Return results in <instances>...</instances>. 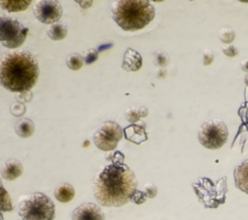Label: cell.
Segmentation results:
<instances>
[{
	"label": "cell",
	"mask_w": 248,
	"mask_h": 220,
	"mask_svg": "<svg viewBox=\"0 0 248 220\" xmlns=\"http://www.w3.org/2000/svg\"><path fill=\"white\" fill-rule=\"evenodd\" d=\"M121 152H116L113 160L96 175L94 196L104 207H122L131 201L137 191L138 182L129 166L124 163V158L117 159Z\"/></svg>",
	"instance_id": "1"
},
{
	"label": "cell",
	"mask_w": 248,
	"mask_h": 220,
	"mask_svg": "<svg viewBox=\"0 0 248 220\" xmlns=\"http://www.w3.org/2000/svg\"><path fill=\"white\" fill-rule=\"evenodd\" d=\"M39 75L37 59L27 51H13L0 61V85L10 91L30 90L38 83Z\"/></svg>",
	"instance_id": "2"
},
{
	"label": "cell",
	"mask_w": 248,
	"mask_h": 220,
	"mask_svg": "<svg viewBox=\"0 0 248 220\" xmlns=\"http://www.w3.org/2000/svg\"><path fill=\"white\" fill-rule=\"evenodd\" d=\"M111 15L124 31H138L153 21L155 10L149 0H116Z\"/></svg>",
	"instance_id": "3"
},
{
	"label": "cell",
	"mask_w": 248,
	"mask_h": 220,
	"mask_svg": "<svg viewBox=\"0 0 248 220\" xmlns=\"http://www.w3.org/2000/svg\"><path fill=\"white\" fill-rule=\"evenodd\" d=\"M20 220H53L55 205L52 199L43 193L23 196L18 204Z\"/></svg>",
	"instance_id": "4"
},
{
	"label": "cell",
	"mask_w": 248,
	"mask_h": 220,
	"mask_svg": "<svg viewBox=\"0 0 248 220\" xmlns=\"http://www.w3.org/2000/svg\"><path fill=\"white\" fill-rule=\"evenodd\" d=\"M224 176L219 181L214 184L210 178L202 177L192 184L194 193L206 208H217L225 203L227 193V182Z\"/></svg>",
	"instance_id": "5"
},
{
	"label": "cell",
	"mask_w": 248,
	"mask_h": 220,
	"mask_svg": "<svg viewBox=\"0 0 248 220\" xmlns=\"http://www.w3.org/2000/svg\"><path fill=\"white\" fill-rule=\"evenodd\" d=\"M29 29L10 15H0V42L7 49H18L25 43Z\"/></svg>",
	"instance_id": "6"
},
{
	"label": "cell",
	"mask_w": 248,
	"mask_h": 220,
	"mask_svg": "<svg viewBox=\"0 0 248 220\" xmlns=\"http://www.w3.org/2000/svg\"><path fill=\"white\" fill-rule=\"evenodd\" d=\"M229 138V130L221 120H210L204 122L199 131V141L203 147L217 150L225 145Z\"/></svg>",
	"instance_id": "7"
},
{
	"label": "cell",
	"mask_w": 248,
	"mask_h": 220,
	"mask_svg": "<svg viewBox=\"0 0 248 220\" xmlns=\"http://www.w3.org/2000/svg\"><path fill=\"white\" fill-rule=\"evenodd\" d=\"M124 130L115 121H106L98 128L94 134L95 146L102 151H113L123 139Z\"/></svg>",
	"instance_id": "8"
},
{
	"label": "cell",
	"mask_w": 248,
	"mask_h": 220,
	"mask_svg": "<svg viewBox=\"0 0 248 220\" xmlns=\"http://www.w3.org/2000/svg\"><path fill=\"white\" fill-rule=\"evenodd\" d=\"M32 10L34 17L45 25L59 22L63 15V8L58 0H37Z\"/></svg>",
	"instance_id": "9"
},
{
	"label": "cell",
	"mask_w": 248,
	"mask_h": 220,
	"mask_svg": "<svg viewBox=\"0 0 248 220\" xmlns=\"http://www.w3.org/2000/svg\"><path fill=\"white\" fill-rule=\"evenodd\" d=\"M72 220H105V216L98 205L86 203L75 208L72 214Z\"/></svg>",
	"instance_id": "10"
},
{
	"label": "cell",
	"mask_w": 248,
	"mask_h": 220,
	"mask_svg": "<svg viewBox=\"0 0 248 220\" xmlns=\"http://www.w3.org/2000/svg\"><path fill=\"white\" fill-rule=\"evenodd\" d=\"M125 137L127 140H129L130 142L136 143V145H141L142 142H145L148 140V134L146 131V123L145 122H136L133 125L127 127L124 130Z\"/></svg>",
	"instance_id": "11"
},
{
	"label": "cell",
	"mask_w": 248,
	"mask_h": 220,
	"mask_svg": "<svg viewBox=\"0 0 248 220\" xmlns=\"http://www.w3.org/2000/svg\"><path fill=\"white\" fill-rule=\"evenodd\" d=\"M142 66V58L137 51L133 49H127L124 55V61L122 67L127 72L139 71Z\"/></svg>",
	"instance_id": "12"
},
{
	"label": "cell",
	"mask_w": 248,
	"mask_h": 220,
	"mask_svg": "<svg viewBox=\"0 0 248 220\" xmlns=\"http://www.w3.org/2000/svg\"><path fill=\"white\" fill-rule=\"evenodd\" d=\"M23 173V166L18 160H9L1 167V176L7 181H15Z\"/></svg>",
	"instance_id": "13"
},
{
	"label": "cell",
	"mask_w": 248,
	"mask_h": 220,
	"mask_svg": "<svg viewBox=\"0 0 248 220\" xmlns=\"http://www.w3.org/2000/svg\"><path fill=\"white\" fill-rule=\"evenodd\" d=\"M235 185L237 189L248 194V160L238 165L234 172Z\"/></svg>",
	"instance_id": "14"
},
{
	"label": "cell",
	"mask_w": 248,
	"mask_h": 220,
	"mask_svg": "<svg viewBox=\"0 0 248 220\" xmlns=\"http://www.w3.org/2000/svg\"><path fill=\"white\" fill-rule=\"evenodd\" d=\"M15 131L18 137L22 139H28L32 137L35 131V125L31 119H21L16 123Z\"/></svg>",
	"instance_id": "15"
},
{
	"label": "cell",
	"mask_w": 248,
	"mask_h": 220,
	"mask_svg": "<svg viewBox=\"0 0 248 220\" xmlns=\"http://www.w3.org/2000/svg\"><path fill=\"white\" fill-rule=\"evenodd\" d=\"M33 0H0V5L8 13H20L28 9Z\"/></svg>",
	"instance_id": "16"
},
{
	"label": "cell",
	"mask_w": 248,
	"mask_h": 220,
	"mask_svg": "<svg viewBox=\"0 0 248 220\" xmlns=\"http://www.w3.org/2000/svg\"><path fill=\"white\" fill-rule=\"evenodd\" d=\"M54 196L60 203H69L73 201L75 197V190L71 184L63 183L57 187V190L54 191Z\"/></svg>",
	"instance_id": "17"
},
{
	"label": "cell",
	"mask_w": 248,
	"mask_h": 220,
	"mask_svg": "<svg viewBox=\"0 0 248 220\" xmlns=\"http://www.w3.org/2000/svg\"><path fill=\"white\" fill-rule=\"evenodd\" d=\"M47 35L53 41H61L67 35V27L62 22H55L47 28Z\"/></svg>",
	"instance_id": "18"
},
{
	"label": "cell",
	"mask_w": 248,
	"mask_h": 220,
	"mask_svg": "<svg viewBox=\"0 0 248 220\" xmlns=\"http://www.w3.org/2000/svg\"><path fill=\"white\" fill-rule=\"evenodd\" d=\"M13 209V201H11L10 195L5 189V186H3L1 178H0V211L1 213H7V211H11Z\"/></svg>",
	"instance_id": "19"
},
{
	"label": "cell",
	"mask_w": 248,
	"mask_h": 220,
	"mask_svg": "<svg viewBox=\"0 0 248 220\" xmlns=\"http://www.w3.org/2000/svg\"><path fill=\"white\" fill-rule=\"evenodd\" d=\"M148 115V110L147 108L142 107V108H129L126 113H125V117L128 120V121L131 123H136L140 121V119L146 117Z\"/></svg>",
	"instance_id": "20"
},
{
	"label": "cell",
	"mask_w": 248,
	"mask_h": 220,
	"mask_svg": "<svg viewBox=\"0 0 248 220\" xmlns=\"http://www.w3.org/2000/svg\"><path fill=\"white\" fill-rule=\"evenodd\" d=\"M84 65V58L78 53L71 54L66 59V66L72 71L81 70Z\"/></svg>",
	"instance_id": "21"
},
{
	"label": "cell",
	"mask_w": 248,
	"mask_h": 220,
	"mask_svg": "<svg viewBox=\"0 0 248 220\" xmlns=\"http://www.w3.org/2000/svg\"><path fill=\"white\" fill-rule=\"evenodd\" d=\"M219 39L224 43L233 42L235 39V32L231 28H224L221 30V33H219Z\"/></svg>",
	"instance_id": "22"
},
{
	"label": "cell",
	"mask_w": 248,
	"mask_h": 220,
	"mask_svg": "<svg viewBox=\"0 0 248 220\" xmlns=\"http://www.w3.org/2000/svg\"><path fill=\"white\" fill-rule=\"evenodd\" d=\"M26 110H27V108L25 106V103H19V102L14 103V105L10 108L11 114H13L15 117H22V116L26 114Z\"/></svg>",
	"instance_id": "23"
},
{
	"label": "cell",
	"mask_w": 248,
	"mask_h": 220,
	"mask_svg": "<svg viewBox=\"0 0 248 220\" xmlns=\"http://www.w3.org/2000/svg\"><path fill=\"white\" fill-rule=\"evenodd\" d=\"M98 51L96 49H90L89 51L86 52L85 54V58H84V62L86 64H93L98 59Z\"/></svg>",
	"instance_id": "24"
},
{
	"label": "cell",
	"mask_w": 248,
	"mask_h": 220,
	"mask_svg": "<svg viewBox=\"0 0 248 220\" xmlns=\"http://www.w3.org/2000/svg\"><path fill=\"white\" fill-rule=\"evenodd\" d=\"M143 193H145L147 198H155V195L158 193L157 187H155L154 184H147L145 186V191H143Z\"/></svg>",
	"instance_id": "25"
},
{
	"label": "cell",
	"mask_w": 248,
	"mask_h": 220,
	"mask_svg": "<svg viewBox=\"0 0 248 220\" xmlns=\"http://www.w3.org/2000/svg\"><path fill=\"white\" fill-rule=\"evenodd\" d=\"M17 101L19 103H29L32 101V98H33V95L32 93H30V90H27V91H21V93H19V95H17Z\"/></svg>",
	"instance_id": "26"
},
{
	"label": "cell",
	"mask_w": 248,
	"mask_h": 220,
	"mask_svg": "<svg viewBox=\"0 0 248 220\" xmlns=\"http://www.w3.org/2000/svg\"><path fill=\"white\" fill-rule=\"evenodd\" d=\"M169 62V58L165 53H158L155 55V64L158 66H165Z\"/></svg>",
	"instance_id": "27"
},
{
	"label": "cell",
	"mask_w": 248,
	"mask_h": 220,
	"mask_svg": "<svg viewBox=\"0 0 248 220\" xmlns=\"http://www.w3.org/2000/svg\"><path fill=\"white\" fill-rule=\"evenodd\" d=\"M146 199H147V197H146L145 193H142V191H136V193L134 194L131 201L137 203V204H142L146 202Z\"/></svg>",
	"instance_id": "28"
},
{
	"label": "cell",
	"mask_w": 248,
	"mask_h": 220,
	"mask_svg": "<svg viewBox=\"0 0 248 220\" xmlns=\"http://www.w3.org/2000/svg\"><path fill=\"white\" fill-rule=\"evenodd\" d=\"M75 2L82 8V9H89L93 5V0H75Z\"/></svg>",
	"instance_id": "29"
},
{
	"label": "cell",
	"mask_w": 248,
	"mask_h": 220,
	"mask_svg": "<svg viewBox=\"0 0 248 220\" xmlns=\"http://www.w3.org/2000/svg\"><path fill=\"white\" fill-rule=\"evenodd\" d=\"M223 51H224V53H225V54L227 55V57H231V58L236 57V55L238 54L237 49H236V47H234V46L225 47V49H224Z\"/></svg>",
	"instance_id": "30"
},
{
	"label": "cell",
	"mask_w": 248,
	"mask_h": 220,
	"mask_svg": "<svg viewBox=\"0 0 248 220\" xmlns=\"http://www.w3.org/2000/svg\"><path fill=\"white\" fill-rule=\"evenodd\" d=\"M213 59L214 57L210 51H206L205 53H204V64H205V65H210V64L213 62Z\"/></svg>",
	"instance_id": "31"
},
{
	"label": "cell",
	"mask_w": 248,
	"mask_h": 220,
	"mask_svg": "<svg viewBox=\"0 0 248 220\" xmlns=\"http://www.w3.org/2000/svg\"><path fill=\"white\" fill-rule=\"evenodd\" d=\"M242 69L243 71L248 72V59H245V61L242 63Z\"/></svg>",
	"instance_id": "32"
},
{
	"label": "cell",
	"mask_w": 248,
	"mask_h": 220,
	"mask_svg": "<svg viewBox=\"0 0 248 220\" xmlns=\"http://www.w3.org/2000/svg\"><path fill=\"white\" fill-rule=\"evenodd\" d=\"M149 1H155V2H161V1H165V0H149Z\"/></svg>",
	"instance_id": "33"
},
{
	"label": "cell",
	"mask_w": 248,
	"mask_h": 220,
	"mask_svg": "<svg viewBox=\"0 0 248 220\" xmlns=\"http://www.w3.org/2000/svg\"><path fill=\"white\" fill-rule=\"evenodd\" d=\"M238 1H241V2H245V3H248V0H238Z\"/></svg>",
	"instance_id": "34"
},
{
	"label": "cell",
	"mask_w": 248,
	"mask_h": 220,
	"mask_svg": "<svg viewBox=\"0 0 248 220\" xmlns=\"http://www.w3.org/2000/svg\"><path fill=\"white\" fill-rule=\"evenodd\" d=\"M0 220H3V216L1 214V211H0Z\"/></svg>",
	"instance_id": "35"
},
{
	"label": "cell",
	"mask_w": 248,
	"mask_h": 220,
	"mask_svg": "<svg viewBox=\"0 0 248 220\" xmlns=\"http://www.w3.org/2000/svg\"><path fill=\"white\" fill-rule=\"evenodd\" d=\"M246 82H247V84H248V76H247V78H246Z\"/></svg>",
	"instance_id": "36"
},
{
	"label": "cell",
	"mask_w": 248,
	"mask_h": 220,
	"mask_svg": "<svg viewBox=\"0 0 248 220\" xmlns=\"http://www.w3.org/2000/svg\"><path fill=\"white\" fill-rule=\"evenodd\" d=\"M190 1H194V0H190Z\"/></svg>",
	"instance_id": "37"
}]
</instances>
